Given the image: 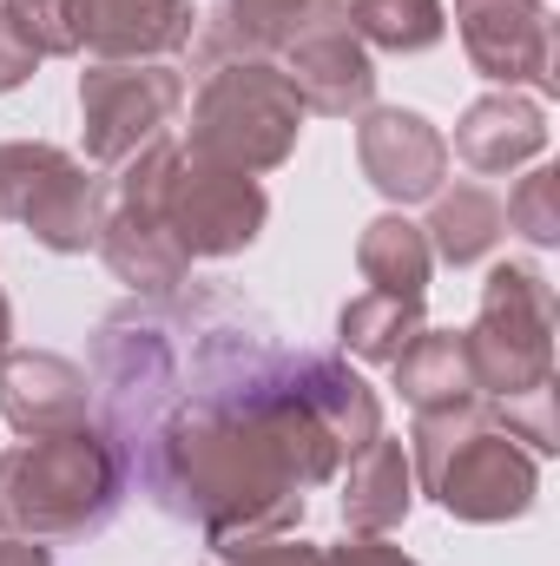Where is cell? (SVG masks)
<instances>
[{
  "instance_id": "1",
  "label": "cell",
  "mask_w": 560,
  "mask_h": 566,
  "mask_svg": "<svg viewBox=\"0 0 560 566\" xmlns=\"http://www.w3.org/2000/svg\"><path fill=\"white\" fill-rule=\"evenodd\" d=\"M158 454L165 481L185 494L218 554H245L258 541L297 534L303 488L283 468L278 441L265 434L251 402H185L158 434Z\"/></svg>"
},
{
  "instance_id": "2",
  "label": "cell",
  "mask_w": 560,
  "mask_h": 566,
  "mask_svg": "<svg viewBox=\"0 0 560 566\" xmlns=\"http://www.w3.org/2000/svg\"><path fill=\"white\" fill-rule=\"evenodd\" d=\"M409 474L416 488L455 521L468 527H501L521 521L541 494V461L508 441L488 402H455V409H428L409 428Z\"/></svg>"
},
{
  "instance_id": "3",
  "label": "cell",
  "mask_w": 560,
  "mask_h": 566,
  "mask_svg": "<svg viewBox=\"0 0 560 566\" xmlns=\"http://www.w3.org/2000/svg\"><path fill=\"white\" fill-rule=\"evenodd\" d=\"M126 494V454L100 428L33 434L0 454V534L27 541H80L113 521Z\"/></svg>"
},
{
  "instance_id": "4",
  "label": "cell",
  "mask_w": 560,
  "mask_h": 566,
  "mask_svg": "<svg viewBox=\"0 0 560 566\" xmlns=\"http://www.w3.org/2000/svg\"><path fill=\"white\" fill-rule=\"evenodd\" d=\"M303 99L290 93L278 60H225V66H205L198 73V93H191V126H185V151L191 158H211V165H231V171H278L283 158L297 151L303 133Z\"/></svg>"
},
{
  "instance_id": "5",
  "label": "cell",
  "mask_w": 560,
  "mask_h": 566,
  "mask_svg": "<svg viewBox=\"0 0 560 566\" xmlns=\"http://www.w3.org/2000/svg\"><path fill=\"white\" fill-rule=\"evenodd\" d=\"M554 283L541 264H495L481 283V310L462 329L481 402H508L554 382Z\"/></svg>"
},
{
  "instance_id": "6",
  "label": "cell",
  "mask_w": 560,
  "mask_h": 566,
  "mask_svg": "<svg viewBox=\"0 0 560 566\" xmlns=\"http://www.w3.org/2000/svg\"><path fill=\"white\" fill-rule=\"evenodd\" d=\"M158 218L172 231V244L185 251V264H211V258H238L265 238L271 224V198L251 171L191 158L172 139L165 178H158Z\"/></svg>"
},
{
  "instance_id": "7",
  "label": "cell",
  "mask_w": 560,
  "mask_h": 566,
  "mask_svg": "<svg viewBox=\"0 0 560 566\" xmlns=\"http://www.w3.org/2000/svg\"><path fill=\"white\" fill-rule=\"evenodd\" d=\"M0 218L20 224L40 251L80 258L93 251L100 178L86 171V158L46 139H0Z\"/></svg>"
},
{
  "instance_id": "8",
  "label": "cell",
  "mask_w": 560,
  "mask_h": 566,
  "mask_svg": "<svg viewBox=\"0 0 560 566\" xmlns=\"http://www.w3.org/2000/svg\"><path fill=\"white\" fill-rule=\"evenodd\" d=\"M172 139H152L120 165L113 185H100V224H93V251L106 258V271L126 283L133 296H172L185 283V251L172 244L165 218H158V178H165Z\"/></svg>"
},
{
  "instance_id": "9",
  "label": "cell",
  "mask_w": 560,
  "mask_h": 566,
  "mask_svg": "<svg viewBox=\"0 0 560 566\" xmlns=\"http://www.w3.org/2000/svg\"><path fill=\"white\" fill-rule=\"evenodd\" d=\"M46 40V60H86V66H126V60H172L198 33L191 0H53L46 20H33Z\"/></svg>"
},
{
  "instance_id": "10",
  "label": "cell",
  "mask_w": 560,
  "mask_h": 566,
  "mask_svg": "<svg viewBox=\"0 0 560 566\" xmlns=\"http://www.w3.org/2000/svg\"><path fill=\"white\" fill-rule=\"evenodd\" d=\"M185 106V73L172 60H126L80 73V145L86 165H126L133 151L165 139Z\"/></svg>"
},
{
  "instance_id": "11",
  "label": "cell",
  "mask_w": 560,
  "mask_h": 566,
  "mask_svg": "<svg viewBox=\"0 0 560 566\" xmlns=\"http://www.w3.org/2000/svg\"><path fill=\"white\" fill-rule=\"evenodd\" d=\"M455 33H462L468 66L495 80L501 93H521V86L535 99L560 93L548 0H455Z\"/></svg>"
},
{
  "instance_id": "12",
  "label": "cell",
  "mask_w": 560,
  "mask_h": 566,
  "mask_svg": "<svg viewBox=\"0 0 560 566\" xmlns=\"http://www.w3.org/2000/svg\"><path fill=\"white\" fill-rule=\"evenodd\" d=\"M356 165L396 211H409L448 185V139L416 106H370L356 113Z\"/></svg>"
},
{
  "instance_id": "13",
  "label": "cell",
  "mask_w": 560,
  "mask_h": 566,
  "mask_svg": "<svg viewBox=\"0 0 560 566\" xmlns=\"http://www.w3.org/2000/svg\"><path fill=\"white\" fill-rule=\"evenodd\" d=\"M290 93L303 99V113H323V119H356L376 106V60L370 46L350 33V20H317L303 27L290 46L278 53Z\"/></svg>"
},
{
  "instance_id": "14",
  "label": "cell",
  "mask_w": 560,
  "mask_h": 566,
  "mask_svg": "<svg viewBox=\"0 0 560 566\" xmlns=\"http://www.w3.org/2000/svg\"><path fill=\"white\" fill-rule=\"evenodd\" d=\"M0 416L13 434H66L93 416V382L80 363L53 349H7L0 356Z\"/></svg>"
},
{
  "instance_id": "15",
  "label": "cell",
  "mask_w": 560,
  "mask_h": 566,
  "mask_svg": "<svg viewBox=\"0 0 560 566\" xmlns=\"http://www.w3.org/2000/svg\"><path fill=\"white\" fill-rule=\"evenodd\" d=\"M336 13H343V0H225L218 13H198V33H191L198 73L225 66V60H245V53L278 60L303 27L336 20Z\"/></svg>"
},
{
  "instance_id": "16",
  "label": "cell",
  "mask_w": 560,
  "mask_h": 566,
  "mask_svg": "<svg viewBox=\"0 0 560 566\" xmlns=\"http://www.w3.org/2000/svg\"><path fill=\"white\" fill-rule=\"evenodd\" d=\"M548 151V106L535 93H481L455 119V158L481 178L521 171Z\"/></svg>"
},
{
  "instance_id": "17",
  "label": "cell",
  "mask_w": 560,
  "mask_h": 566,
  "mask_svg": "<svg viewBox=\"0 0 560 566\" xmlns=\"http://www.w3.org/2000/svg\"><path fill=\"white\" fill-rule=\"evenodd\" d=\"M416 507V474H409V448L396 434H376L370 448L350 454L343 474V527L350 534H396Z\"/></svg>"
},
{
  "instance_id": "18",
  "label": "cell",
  "mask_w": 560,
  "mask_h": 566,
  "mask_svg": "<svg viewBox=\"0 0 560 566\" xmlns=\"http://www.w3.org/2000/svg\"><path fill=\"white\" fill-rule=\"evenodd\" d=\"M290 389L317 409V422L336 434L343 461L383 434V402H376V389H370L350 363H336V356H303V363L290 369Z\"/></svg>"
},
{
  "instance_id": "19",
  "label": "cell",
  "mask_w": 560,
  "mask_h": 566,
  "mask_svg": "<svg viewBox=\"0 0 560 566\" xmlns=\"http://www.w3.org/2000/svg\"><path fill=\"white\" fill-rule=\"evenodd\" d=\"M501 231H508V218H501V198H495L488 185H442V191L428 198L422 238H428V251H435L442 264H455V271L481 264V258L501 244Z\"/></svg>"
},
{
  "instance_id": "20",
  "label": "cell",
  "mask_w": 560,
  "mask_h": 566,
  "mask_svg": "<svg viewBox=\"0 0 560 566\" xmlns=\"http://www.w3.org/2000/svg\"><path fill=\"white\" fill-rule=\"evenodd\" d=\"M390 369H396V389H403V402H409L416 416L455 409V402H475V396H481V389H475V369H468L462 329H416L409 349H403Z\"/></svg>"
},
{
  "instance_id": "21",
  "label": "cell",
  "mask_w": 560,
  "mask_h": 566,
  "mask_svg": "<svg viewBox=\"0 0 560 566\" xmlns=\"http://www.w3.org/2000/svg\"><path fill=\"white\" fill-rule=\"evenodd\" d=\"M356 271H363L370 290H383V296L422 303L428 296V277H435V251H428V238H422V224L409 211H383L356 238Z\"/></svg>"
},
{
  "instance_id": "22",
  "label": "cell",
  "mask_w": 560,
  "mask_h": 566,
  "mask_svg": "<svg viewBox=\"0 0 560 566\" xmlns=\"http://www.w3.org/2000/svg\"><path fill=\"white\" fill-rule=\"evenodd\" d=\"M251 409H258V422L265 434L278 441L283 468L297 474V488H323L336 468H343V448H336V434L317 422V409L297 396V389H271V396H251Z\"/></svg>"
},
{
  "instance_id": "23",
  "label": "cell",
  "mask_w": 560,
  "mask_h": 566,
  "mask_svg": "<svg viewBox=\"0 0 560 566\" xmlns=\"http://www.w3.org/2000/svg\"><path fill=\"white\" fill-rule=\"evenodd\" d=\"M416 329H428V323H422V303L383 296V290L350 296L343 316H336V343H343V356H356V363H396Z\"/></svg>"
},
{
  "instance_id": "24",
  "label": "cell",
  "mask_w": 560,
  "mask_h": 566,
  "mask_svg": "<svg viewBox=\"0 0 560 566\" xmlns=\"http://www.w3.org/2000/svg\"><path fill=\"white\" fill-rule=\"evenodd\" d=\"M343 20L376 53H428L448 33V0H343Z\"/></svg>"
},
{
  "instance_id": "25",
  "label": "cell",
  "mask_w": 560,
  "mask_h": 566,
  "mask_svg": "<svg viewBox=\"0 0 560 566\" xmlns=\"http://www.w3.org/2000/svg\"><path fill=\"white\" fill-rule=\"evenodd\" d=\"M501 218H508L535 251H554V244H560V171H554V165H535V171L508 191Z\"/></svg>"
},
{
  "instance_id": "26",
  "label": "cell",
  "mask_w": 560,
  "mask_h": 566,
  "mask_svg": "<svg viewBox=\"0 0 560 566\" xmlns=\"http://www.w3.org/2000/svg\"><path fill=\"white\" fill-rule=\"evenodd\" d=\"M488 416H495V428H501L508 441H528V454H535V461L560 454L554 382H548V389H528V396H508V402H488Z\"/></svg>"
},
{
  "instance_id": "27",
  "label": "cell",
  "mask_w": 560,
  "mask_h": 566,
  "mask_svg": "<svg viewBox=\"0 0 560 566\" xmlns=\"http://www.w3.org/2000/svg\"><path fill=\"white\" fill-rule=\"evenodd\" d=\"M40 60H46V40H40L33 13L0 7V93H20L40 73Z\"/></svg>"
},
{
  "instance_id": "28",
  "label": "cell",
  "mask_w": 560,
  "mask_h": 566,
  "mask_svg": "<svg viewBox=\"0 0 560 566\" xmlns=\"http://www.w3.org/2000/svg\"><path fill=\"white\" fill-rule=\"evenodd\" d=\"M317 566H416L403 547H390L383 534H350V541H336V547H323Z\"/></svg>"
},
{
  "instance_id": "29",
  "label": "cell",
  "mask_w": 560,
  "mask_h": 566,
  "mask_svg": "<svg viewBox=\"0 0 560 566\" xmlns=\"http://www.w3.org/2000/svg\"><path fill=\"white\" fill-rule=\"evenodd\" d=\"M317 541H297V534H278V541H258L245 554H231L225 566H317Z\"/></svg>"
},
{
  "instance_id": "30",
  "label": "cell",
  "mask_w": 560,
  "mask_h": 566,
  "mask_svg": "<svg viewBox=\"0 0 560 566\" xmlns=\"http://www.w3.org/2000/svg\"><path fill=\"white\" fill-rule=\"evenodd\" d=\"M0 566H53L46 541H27V534H0Z\"/></svg>"
},
{
  "instance_id": "31",
  "label": "cell",
  "mask_w": 560,
  "mask_h": 566,
  "mask_svg": "<svg viewBox=\"0 0 560 566\" xmlns=\"http://www.w3.org/2000/svg\"><path fill=\"white\" fill-rule=\"evenodd\" d=\"M7 336H13V303H7V290H0V356H7Z\"/></svg>"
},
{
  "instance_id": "32",
  "label": "cell",
  "mask_w": 560,
  "mask_h": 566,
  "mask_svg": "<svg viewBox=\"0 0 560 566\" xmlns=\"http://www.w3.org/2000/svg\"><path fill=\"white\" fill-rule=\"evenodd\" d=\"M0 7H20V13H33V20H46V13H53V0H0Z\"/></svg>"
}]
</instances>
